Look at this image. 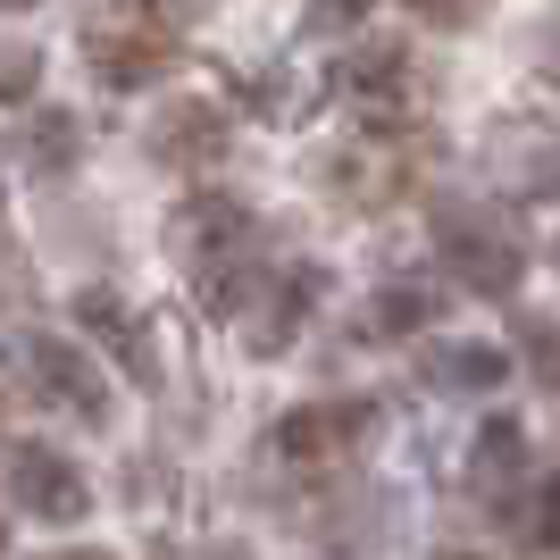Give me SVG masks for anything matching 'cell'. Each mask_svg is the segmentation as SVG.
Segmentation results:
<instances>
[{
    "instance_id": "obj_1",
    "label": "cell",
    "mask_w": 560,
    "mask_h": 560,
    "mask_svg": "<svg viewBox=\"0 0 560 560\" xmlns=\"http://www.w3.org/2000/svg\"><path fill=\"white\" fill-rule=\"evenodd\" d=\"M18 360L34 369V394H50L59 410H75V419H109V385H101V369L84 360L75 343H59V335H18Z\"/></svg>"
},
{
    "instance_id": "obj_2",
    "label": "cell",
    "mask_w": 560,
    "mask_h": 560,
    "mask_svg": "<svg viewBox=\"0 0 560 560\" xmlns=\"http://www.w3.org/2000/svg\"><path fill=\"white\" fill-rule=\"evenodd\" d=\"M9 486H18V502H25L34 518H50V527H68V518L93 511L84 468H75L68 452H50V444H18V460H9Z\"/></svg>"
},
{
    "instance_id": "obj_3",
    "label": "cell",
    "mask_w": 560,
    "mask_h": 560,
    "mask_svg": "<svg viewBox=\"0 0 560 560\" xmlns=\"http://www.w3.org/2000/svg\"><path fill=\"white\" fill-rule=\"evenodd\" d=\"M444 259H452V277L477 284V293H511L518 284V243L493 226L486 210H452L444 218Z\"/></svg>"
},
{
    "instance_id": "obj_4",
    "label": "cell",
    "mask_w": 560,
    "mask_h": 560,
    "mask_svg": "<svg viewBox=\"0 0 560 560\" xmlns=\"http://www.w3.org/2000/svg\"><path fill=\"white\" fill-rule=\"evenodd\" d=\"M369 427H376L369 401H318V410H302V419L277 427V452L284 460H335V452H351Z\"/></svg>"
},
{
    "instance_id": "obj_5",
    "label": "cell",
    "mask_w": 560,
    "mask_h": 560,
    "mask_svg": "<svg viewBox=\"0 0 560 560\" xmlns=\"http://www.w3.org/2000/svg\"><path fill=\"white\" fill-rule=\"evenodd\" d=\"M93 68L101 84H151V75L176 59V43H167V25H93Z\"/></svg>"
},
{
    "instance_id": "obj_6",
    "label": "cell",
    "mask_w": 560,
    "mask_h": 560,
    "mask_svg": "<svg viewBox=\"0 0 560 560\" xmlns=\"http://www.w3.org/2000/svg\"><path fill=\"white\" fill-rule=\"evenodd\" d=\"M468 385V394H477V385H502V376H511V360H502V351H486V343H444L435 351V385Z\"/></svg>"
},
{
    "instance_id": "obj_7",
    "label": "cell",
    "mask_w": 560,
    "mask_h": 560,
    "mask_svg": "<svg viewBox=\"0 0 560 560\" xmlns=\"http://www.w3.org/2000/svg\"><path fill=\"white\" fill-rule=\"evenodd\" d=\"M75 310H84V327H93V335H109V343L126 351V369H135V376L151 369V360H142V343H135V327H126V310H117L109 293H84V302H75Z\"/></svg>"
},
{
    "instance_id": "obj_8",
    "label": "cell",
    "mask_w": 560,
    "mask_h": 560,
    "mask_svg": "<svg viewBox=\"0 0 560 560\" xmlns=\"http://www.w3.org/2000/svg\"><path fill=\"white\" fill-rule=\"evenodd\" d=\"M527 527H518V544H527V552H560V477H544L536 486V502H527Z\"/></svg>"
},
{
    "instance_id": "obj_9",
    "label": "cell",
    "mask_w": 560,
    "mask_h": 560,
    "mask_svg": "<svg viewBox=\"0 0 560 560\" xmlns=\"http://www.w3.org/2000/svg\"><path fill=\"white\" fill-rule=\"evenodd\" d=\"M160 151H167V160L218 151V126H210V109H167V126H160Z\"/></svg>"
},
{
    "instance_id": "obj_10",
    "label": "cell",
    "mask_w": 560,
    "mask_h": 560,
    "mask_svg": "<svg viewBox=\"0 0 560 560\" xmlns=\"http://www.w3.org/2000/svg\"><path fill=\"white\" fill-rule=\"evenodd\" d=\"M43 84V50H25V43H0V101H25Z\"/></svg>"
},
{
    "instance_id": "obj_11",
    "label": "cell",
    "mask_w": 560,
    "mask_h": 560,
    "mask_svg": "<svg viewBox=\"0 0 560 560\" xmlns=\"http://www.w3.org/2000/svg\"><path fill=\"white\" fill-rule=\"evenodd\" d=\"M502 468L518 477V427H486V435H477V486H493Z\"/></svg>"
},
{
    "instance_id": "obj_12",
    "label": "cell",
    "mask_w": 560,
    "mask_h": 560,
    "mask_svg": "<svg viewBox=\"0 0 560 560\" xmlns=\"http://www.w3.org/2000/svg\"><path fill=\"white\" fill-rule=\"evenodd\" d=\"M34 160H43V167H68V160H75V126H68L59 109L34 126Z\"/></svg>"
},
{
    "instance_id": "obj_13",
    "label": "cell",
    "mask_w": 560,
    "mask_h": 560,
    "mask_svg": "<svg viewBox=\"0 0 560 560\" xmlns=\"http://www.w3.org/2000/svg\"><path fill=\"white\" fill-rule=\"evenodd\" d=\"M518 343H527V360H536L544 385H560V335L544 327V318H527V327H518Z\"/></svg>"
},
{
    "instance_id": "obj_14",
    "label": "cell",
    "mask_w": 560,
    "mask_h": 560,
    "mask_svg": "<svg viewBox=\"0 0 560 560\" xmlns=\"http://www.w3.org/2000/svg\"><path fill=\"white\" fill-rule=\"evenodd\" d=\"M369 327L376 335H410V327H419V293H385V302H369Z\"/></svg>"
},
{
    "instance_id": "obj_15",
    "label": "cell",
    "mask_w": 560,
    "mask_h": 560,
    "mask_svg": "<svg viewBox=\"0 0 560 560\" xmlns=\"http://www.w3.org/2000/svg\"><path fill=\"white\" fill-rule=\"evenodd\" d=\"M410 9H419V18H435V25H477V9H486V0H410Z\"/></svg>"
},
{
    "instance_id": "obj_16",
    "label": "cell",
    "mask_w": 560,
    "mask_h": 560,
    "mask_svg": "<svg viewBox=\"0 0 560 560\" xmlns=\"http://www.w3.org/2000/svg\"><path fill=\"white\" fill-rule=\"evenodd\" d=\"M360 9H369V0H318V9H310V34H335V25H351Z\"/></svg>"
},
{
    "instance_id": "obj_17",
    "label": "cell",
    "mask_w": 560,
    "mask_h": 560,
    "mask_svg": "<svg viewBox=\"0 0 560 560\" xmlns=\"http://www.w3.org/2000/svg\"><path fill=\"white\" fill-rule=\"evenodd\" d=\"M142 9H151V18H160V25H192V18H201V9H210V0H142Z\"/></svg>"
},
{
    "instance_id": "obj_18",
    "label": "cell",
    "mask_w": 560,
    "mask_h": 560,
    "mask_svg": "<svg viewBox=\"0 0 560 560\" xmlns=\"http://www.w3.org/2000/svg\"><path fill=\"white\" fill-rule=\"evenodd\" d=\"M59 560H109V552H59Z\"/></svg>"
},
{
    "instance_id": "obj_19",
    "label": "cell",
    "mask_w": 560,
    "mask_h": 560,
    "mask_svg": "<svg viewBox=\"0 0 560 560\" xmlns=\"http://www.w3.org/2000/svg\"><path fill=\"white\" fill-rule=\"evenodd\" d=\"M0 9H34V0H0Z\"/></svg>"
},
{
    "instance_id": "obj_20",
    "label": "cell",
    "mask_w": 560,
    "mask_h": 560,
    "mask_svg": "<svg viewBox=\"0 0 560 560\" xmlns=\"http://www.w3.org/2000/svg\"><path fill=\"white\" fill-rule=\"evenodd\" d=\"M0 552H9V536H0Z\"/></svg>"
}]
</instances>
